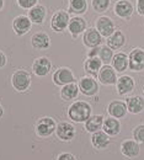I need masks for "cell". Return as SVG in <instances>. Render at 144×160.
Here are the masks:
<instances>
[{"instance_id": "33", "label": "cell", "mask_w": 144, "mask_h": 160, "mask_svg": "<svg viewBox=\"0 0 144 160\" xmlns=\"http://www.w3.org/2000/svg\"><path fill=\"white\" fill-rule=\"evenodd\" d=\"M16 1H17L20 8L25 9V10H30V9H32L33 6L37 5L38 0H16Z\"/></svg>"}, {"instance_id": "2", "label": "cell", "mask_w": 144, "mask_h": 160, "mask_svg": "<svg viewBox=\"0 0 144 160\" xmlns=\"http://www.w3.org/2000/svg\"><path fill=\"white\" fill-rule=\"evenodd\" d=\"M69 21H70V16L68 11H64V10L56 11L51 19V27L56 32H63L65 28H68Z\"/></svg>"}, {"instance_id": "38", "label": "cell", "mask_w": 144, "mask_h": 160, "mask_svg": "<svg viewBox=\"0 0 144 160\" xmlns=\"http://www.w3.org/2000/svg\"><path fill=\"white\" fill-rule=\"evenodd\" d=\"M2 113H4V110H2V106L0 105V118L2 117Z\"/></svg>"}, {"instance_id": "5", "label": "cell", "mask_w": 144, "mask_h": 160, "mask_svg": "<svg viewBox=\"0 0 144 160\" xmlns=\"http://www.w3.org/2000/svg\"><path fill=\"white\" fill-rule=\"evenodd\" d=\"M79 90L85 96H95L99 92V82L92 77H84L79 80Z\"/></svg>"}, {"instance_id": "7", "label": "cell", "mask_w": 144, "mask_h": 160, "mask_svg": "<svg viewBox=\"0 0 144 160\" xmlns=\"http://www.w3.org/2000/svg\"><path fill=\"white\" fill-rule=\"evenodd\" d=\"M57 126H56V122L49 118V117H43L41 120L37 122V126H36V133L40 136V137H49L54 131H56Z\"/></svg>"}, {"instance_id": "24", "label": "cell", "mask_w": 144, "mask_h": 160, "mask_svg": "<svg viewBox=\"0 0 144 160\" xmlns=\"http://www.w3.org/2000/svg\"><path fill=\"white\" fill-rule=\"evenodd\" d=\"M105 117L102 115H94L85 122V129L90 133H95L102 129Z\"/></svg>"}, {"instance_id": "9", "label": "cell", "mask_w": 144, "mask_h": 160, "mask_svg": "<svg viewBox=\"0 0 144 160\" xmlns=\"http://www.w3.org/2000/svg\"><path fill=\"white\" fill-rule=\"evenodd\" d=\"M96 30L100 32L102 37L108 38L116 30H115V23L108 16H100L96 20Z\"/></svg>"}, {"instance_id": "15", "label": "cell", "mask_w": 144, "mask_h": 160, "mask_svg": "<svg viewBox=\"0 0 144 160\" xmlns=\"http://www.w3.org/2000/svg\"><path fill=\"white\" fill-rule=\"evenodd\" d=\"M107 112L111 115V117H115L117 120L123 118L124 116L127 115V112H128L127 103L123 102V101L118 100L112 101V102H110V105L107 107Z\"/></svg>"}, {"instance_id": "35", "label": "cell", "mask_w": 144, "mask_h": 160, "mask_svg": "<svg viewBox=\"0 0 144 160\" xmlns=\"http://www.w3.org/2000/svg\"><path fill=\"white\" fill-rule=\"evenodd\" d=\"M58 160H77L75 157L70 153H62L59 157H58Z\"/></svg>"}, {"instance_id": "22", "label": "cell", "mask_w": 144, "mask_h": 160, "mask_svg": "<svg viewBox=\"0 0 144 160\" xmlns=\"http://www.w3.org/2000/svg\"><path fill=\"white\" fill-rule=\"evenodd\" d=\"M31 44L36 49H47L51 46V40L49 36L44 32H37L32 36L31 38Z\"/></svg>"}, {"instance_id": "16", "label": "cell", "mask_w": 144, "mask_h": 160, "mask_svg": "<svg viewBox=\"0 0 144 160\" xmlns=\"http://www.w3.org/2000/svg\"><path fill=\"white\" fill-rule=\"evenodd\" d=\"M121 152L127 158H137L139 155V153H141L139 143L132 139L124 140L123 143L121 144Z\"/></svg>"}, {"instance_id": "30", "label": "cell", "mask_w": 144, "mask_h": 160, "mask_svg": "<svg viewBox=\"0 0 144 160\" xmlns=\"http://www.w3.org/2000/svg\"><path fill=\"white\" fill-rule=\"evenodd\" d=\"M113 51L108 47V46H102L100 47V52H99V58L101 59L105 65H108L112 59H113Z\"/></svg>"}, {"instance_id": "21", "label": "cell", "mask_w": 144, "mask_h": 160, "mask_svg": "<svg viewBox=\"0 0 144 160\" xmlns=\"http://www.w3.org/2000/svg\"><path fill=\"white\" fill-rule=\"evenodd\" d=\"M46 15H47L46 8H44L43 5H40V4H37L36 6H33V8L30 9V11H28V18H30L31 22L37 23V25L43 23V21L46 19Z\"/></svg>"}, {"instance_id": "3", "label": "cell", "mask_w": 144, "mask_h": 160, "mask_svg": "<svg viewBox=\"0 0 144 160\" xmlns=\"http://www.w3.org/2000/svg\"><path fill=\"white\" fill-rule=\"evenodd\" d=\"M11 84L15 90L26 91L31 85V77L25 70H16L11 77Z\"/></svg>"}, {"instance_id": "6", "label": "cell", "mask_w": 144, "mask_h": 160, "mask_svg": "<svg viewBox=\"0 0 144 160\" xmlns=\"http://www.w3.org/2000/svg\"><path fill=\"white\" fill-rule=\"evenodd\" d=\"M82 42L87 48H96L102 43V36L96 30V27H90L84 32Z\"/></svg>"}, {"instance_id": "25", "label": "cell", "mask_w": 144, "mask_h": 160, "mask_svg": "<svg viewBox=\"0 0 144 160\" xmlns=\"http://www.w3.org/2000/svg\"><path fill=\"white\" fill-rule=\"evenodd\" d=\"M102 68V62L99 57H91V58H87V60L84 63V69L87 74L95 77V75H99V72L100 69Z\"/></svg>"}, {"instance_id": "17", "label": "cell", "mask_w": 144, "mask_h": 160, "mask_svg": "<svg viewBox=\"0 0 144 160\" xmlns=\"http://www.w3.org/2000/svg\"><path fill=\"white\" fill-rule=\"evenodd\" d=\"M134 80L132 77L128 75H122L121 78L117 79L116 82V88H117V92L120 95H127L129 92H132L134 90Z\"/></svg>"}, {"instance_id": "31", "label": "cell", "mask_w": 144, "mask_h": 160, "mask_svg": "<svg viewBox=\"0 0 144 160\" xmlns=\"http://www.w3.org/2000/svg\"><path fill=\"white\" fill-rule=\"evenodd\" d=\"M111 0H91V6L96 12H105L110 8Z\"/></svg>"}, {"instance_id": "26", "label": "cell", "mask_w": 144, "mask_h": 160, "mask_svg": "<svg viewBox=\"0 0 144 160\" xmlns=\"http://www.w3.org/2000/svg\"><path fill=\"white\" fill-rule=\"evenodd\" d=\"M111 63H112V67H113V69L116 72L122 73V72L128 69V64H129L128 56L123 52H118V53H116L113 56V59H112Z\"/></svg>"}, {"instance_id": "27", "label": "cell", "mask_w": 144, "mask_h": 160, "mask_svg": "<svg viewBox=\"0 0 144 160\" xmlns=\"http://www.w3.org/2000/svg\"><path fill=\"white\" fill-rule=\"evenodd\" d=\"M78 95H79V85L75 82H70V84L64 85L61 90V96H62L63 100L65 101L74 100L78 98Z\"/></svg>"}, {"instance_id": "28", "label": "cell", "mask_w": 144, "mask_h": 160, "mask_svg": "<svg viewBox=\"0 0 144 160\" xmlns=\"http://www.w3.org/2000/svg\"><path fill=\"white\" fill-rule=\"evenodd\" d=\"M91 143L96 149H105L110 144V136L103 131L95 132L91 136Z\"/></svg>"}, {"instance_id": "39", "label": "cell", "mask_w": 144, "mask_h": 160, "mask_svg": "<svg viewBox=\"0 0 144 160\" xmlns=\"http://www.w3.org/2000/svg\"><path fill=\"white\" fill-rule=\"evenodd\" d=\"M4 8V0H0V10Z\"/></svg>"}, {"instance_id": "29", "label": "cell", "mask_w": 144, "mask_h": 160, "mask_svg": "<svg viewBox=\"0 0 144 160\" xmlns=\"http://www.w3.org/2000/svg\"><path fill=\"white\" fill-rule=\"evenodd\" d=\"M87 10V0H69V12L77 16L85 14Z\"/></svg>"}, {"instance_id": "10", "label": "cell", "mask_w": 144, "mask_h": 160, "mask_svg": "<svg viewBox=\"0 0 144 160\" xmlns=\"http://www.w3.org/2000/svg\"><path fill=\"white\" fill-rule=\"evenodd\" d=\"M99 81L103 85H115L117 82V72L113 69V67L103 65L99 72Z\"/></svg>"}, {"instance_id": "37", "label": "cell", "mask_w": 144, "mask_h": 160, "mask_svg": "<svg viewBox=\"0 0 144 160\" xmlns=\"http://www.w3.org/2000/svg\"><path fill=\"white\" fill-rule=\"evenodd\" d=\"M6 64V56L0 51V68H2Z\"/></svg>"}, {"instance_id": "32", "label": "cell", "mask_w": 144, "mask_h": 160, "mask_svg": "<svg viewBox=\"0 0 144 160\" xmlns=\"http://www.w3.org/2000/svg\"><path fill=\"white\" fill-rule=\"evenodd\" d=\"M133 138L136 142L144 144V124H139L133 129Z\"/></svg>"}, {"instance_id": "14", "label": "cell", "mask_w": 144, "mask_h": 160, "mask_svg": "<svg viewBox=\"0 0 144 160\" xmlns=\"http://www.w3.org/2000/svg\"><path fill=\"white\" fill-rule=\"evenodd\" d=\"M56 133L58 136V138L62 140H72L74 139L75 137V128L72 123H68V122H61L57 128H56Z\"/></svg>"}, {"instance_id": "19", "label": "cell", "mask_w": 144, "mask_h": 160, "mask_svg": "<svg viewBox=\"0 0 144 160\" xmlns=\"http://www.w3.org/2000/svg\"><path fill=\"white\" fill-rule=\"evenodd\" d=\"M126 43V36L122 31L116 30L106 41V46H108L112 51H118L121 49Z\"/></svg>"}, {"instance_id": "23", "label": "cell", "mask_w": 144, "mask_h": 160, "mask_svg": "<svg viewBox=\"0 0 144 160\" xmlns=\"http://www.w3.org/2000/svg\"><path fill=\"white\" fill-rule=\"evenodd\" d=\"M103 132H106L108 136L113 137V136H117L120 132H121V123L120 121L115 117H108L103 121V126H102Z\"/></svg>"}, {"instance_id": "1", "label": "cell", "mask_w": 144, "mask_h": 160, "mask_svg": "<svg viewBox=\"0 0 144 160\" xmlns=\"http://www.w3.org/2000/svg\"><path fill=\"white\" fill-rule=\"evenodd\" d=\"M68 116L74 122H86L91 117V106L85 101H75L70 105Z\"/></svg>"}, {"instance_id": "13", "label": "cell", "mask_w": 144, "mask_h": 160, "mask_svg": "<svg viewBox=\"0 0 144 160\" xmlns=\"http://www.w3.org/2000/svg\"><path fill=\"white\" fill-rule=\"evenodd\" d=\"M51 69H52V63L46 57L36 58L32 64V70L37 77H46L47 74H49Z\"/></svg>"}, {"instance_id": "12", "label": "cell", "mask_w": 144, "mask_h": 160, "mask_svg": "<svg viewBox=\"0 0 144 160\" xmlns=\"http://www.w3.org/2000/svg\"><path fill=\"white\" fill-rule=\"evenodd\" d=\"M133 11L134 8L129 0H118L115 4V14L123 20H128L132 16Z\"/></svg>"}, {"instance_id": "4", "label": "cell", "mask_w": 144, "mask_h": 160, "mask_svg": "<svg viewBox=\"0 0 144 160\" xmlns=\"http://www.w3.org/2000/svg\"><path fill=\"white\" fill-rule=\"evenodd\" d=\"M128 68L132 72H142L144 70V49L134 48L131 51L128 56Z\"/></svg>"}, {"instance_id": "36", "label": "cell", "mask_w": 144, "mask_h": 160, "mask_svg": "<svg viewBox=\"0 0 144 160\" xmlns=\"http://www.w3.org/2000/svg\"><path fill=\"white\" fill-rule=\"evenodd\" d=\"M99 52H100V47L91 48V51L87 53V57L89 58H91V57H99Z\"/></svg>"}, {"instance_id": "11", "label": "cell", "mask_w": 144, "mask_h": 160, "mask_svg": "<svg viewBox=\"0 0 144 160\" xmlns=\"http://www.w3.org/2000/svg\"><path fill=\"white\" fill-rule=\"evenodd\" d=\"M31 26H32V22L30 20V18L25 16V15H20V16L15 18L12 21V30L17 36L26 35L30 31Z\"/></svg>"}, {"instance_id": "34", "label": "cell", "mask_w": 144, "mask_h": 160, "mask_svg": "<svg viewBox=\"0 0 144 160\" xmlns=\"http://www.w3.org/2000/svg\"><path fill=\"white\" fill-rule=\"evenodd\" d=\"M136 8H137L138 14H139L141 16H144V0H137Z\"/></svg>"}, {"instance_id": "20", "label": "cell", "mask_w": 144, "mask_h": 160, "mask_svg": "<svg viewBox=\"0 0 144 160\" xmlns=\"http://www.w3.org/2000/svg\"><path fill=\"white\" fill-rule=\"evenodd\" d=\"M128 112L133 115L142 113L144 111V99L142 96H131L126 100Z\"/></svg>"}, {"instance_id": "8", "label": "cell", "mask_w": 144, "mask_h": 160, "mask_svg": "<svg viewBox=\"0 0 144 160\" xmlns=\"http://www.w3.org/2000/svg\"><path fill=\"white\" fill-rule=\"evenodd\" d=\"M53 81L56 85L58 86H64L67 84H70V82H74L75 78H74V74L73 72L69 69V68H59L54 72L53 74Z\"/></svg>"}, {"instance_id": "40", "label": "cell", "mask_w": 144, "mask_h": 160, "mask_svg": "<svg viewBox=\"0 0 144 160\" xmlns=\"http://www.w3.org/2000/svg\"><path fill=\"white\" fill-rule=\"evenodd\" d=\"M143 95H144V90H143Z\"/></svg>"}, {"instance_id": "18", "label": "cell", "mask_w": 144, "mask_h": 160, "mask_svg": "<svg viewBox=\"0 0 144 160\" xmlns=\"http://www.w3.org/2000/svg\"><path fill=\"white\" fill-rule=\"evenodd\" d=\"M68 30L70 32V35L75 38L78 37L80 33L86 31V21L80 16H75L73 19H70L69 25H68Z\"/></svg>"}]
</instances>
